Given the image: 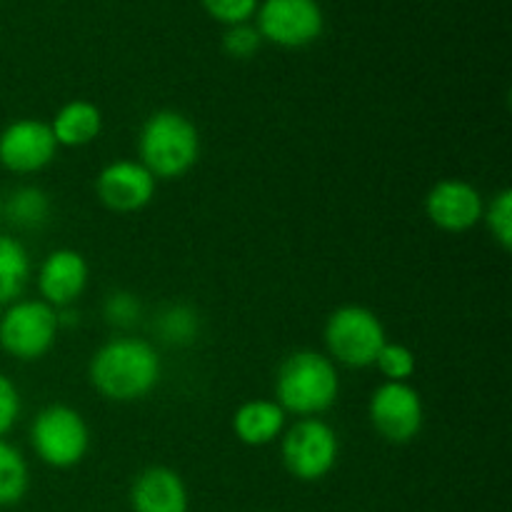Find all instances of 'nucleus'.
<instances>
[{
    "label": "nucleus",
    "instance_id": "1",
    "mask_svg": "<svg viewBox=\"0 0 512 512\" xmlns=\"http://www.w3.org/2000/svg\"><path fill=\"white\" fill-rule=\"evenodd\" d=\"M90 383L113 403H135L158 388L163 365L148 340L113 338L95 350L90 360Z\"/></svg>",
    "mask_w": 512,
    "mask_h": 512
},
{
    "label": "nucleus",
    "instance_id": "2",
    "mask_svg": "<svg viewBox=\"0 0 512 512\" xmlns=\"http://www.w3.org/2000/svg\"><path fill=\"white\" fill-rule=\"evenodd\" d=\"M138 158L155 180L183 178L200 158L198 125L180 110H155L140 128Z\"/></svg>",
    "mask_w": 512,
    "mask_h": 512
},
{
    "label": "nucleus",
    "instance_id": "3",
    "mask_svg": "<svg viewBox=\"0 0 512 512\" xmlns=\"http://www.w3.org/2000/svg\"><path fill=\"white\" fill-rule=\"evenodd\" d=\"M340 393L338 368L315 350H298L280 363L275 375V403L298 418H315L335 405Z\"/></svg>",
    "mask_w": 512,
    "mask_h": 512
},
{
    "label": "nucleus",
    "instance_id": "4",
    "mask_svg": "<svg viewBox=\"0 0 512 512\" xmlns=\"http://www.w3.org/2000/svg\"><path fill=\"white\" fill-rule=\"evenodd\" d=\"M325 348L333 363L345 368H370L380 348L388 343L385 325L373 310L363 305H343L325 320Z\"/></svg>",
    "mask_w": 512,
    "mask_h": 512
},
{
    "label": "nucleus",
    "instance_id": "5",
    "mask_svg": "<svg viewBox=\"0 0 512 512\" xmlns=\"http://www.w3.org/2000/svg\"><path fill=\"white\" fill-rule=\"evenodd\" d=\"M30 445L45 465L68 470L83 463L90 450V428L70 405H48L30 425Z\"/></svg>",
    "mask_w": 512,
    "mask_h": 512
},
{
    "label": "nucleus",
    "instance_id": "6",
    "mask_svg": "<svg viewBox=\"0 0 512 512\" xmlns=\"http://www.w3.org/2000/svg\"><path fill=\"white\" fill-rule=\"evenodd\" d=\"M338 455V433L320 418H300L280 435V458L300 483H318L333 473Z\"/></svg>",
    "mask_w": 512,
    "mask_h": 512
},
{
    "label": "nucleus",
    "instance_id": "7",
    "mask_svg": "<svg viewBox=\"0 0 512 512\" xmlns=\"http://www.w3.org/2000/svg\"><path fill=\"white\" fill-rule=\"evenodd\" d=\"M58 310L43 300H15L0 315V348L15 360L33 363L50 353L58 338Z\"/></svg>",
    "mask_w": 512,
    "mask_h": 512
},
{
    "label": "nucleus",
    "instance_id": "8",
    "mask_svg": "<svg viewBox=\"0 0 512 512\" xmlns=\"http://www.w3.org/2000/svg\"><path fill=\"white\" fill-rule=\"evenodd\" d=\"M255 28L268 43L298 50L323 35L325 13L318 0H260Z\"/></svg>",
    "mask_w": 512,
    "mask_h": 512
},
{
    "label": "nucleus",
    "instance_id": "9",
    "mask_svg": "<svg viewBox=\"0 0 512 512\" xmlns=\"http://www.w3.org/2000/svg\"><path fill=\"white\" fill-rule=\"evenodd\" d=\"M375 433L393 445H408L420 435L425 423V405L410 383H383L368 405Z\"/></svg>",
    "mask_w": 512,
    "mask_h": 512
},
{
    "label": "nucleus",
    "instance_id": "10",
    "mask_svg": "<svg viewBox=\"0 0 512 512\" xmlns=\"http://www.w3.org/2000/svg\"><path fill=\"white\" fill-rule=\"evenodd\" d=\"M58 155V143L48 123L20 118L5 125L0 133V165L8 173L33 175L48 168Z\"/></svg>",
    "mask_w": 512,
    "mask_h": 512
},
{
    "label": "nucleus",
    "instance_id": "11",
    "mask_svg": "<svg viewBox=\"0 0 512 512\" xmlns=\"http://www.w3.org/2000/svg\"><path fill=\"white\" fill-rule=\"evenodd\" d=\"M483 210V195L468 180L443 178L425 195V215L443 233H468L483 223Z\"/></svg>",
    "mask_w": 512,
    "mask_h": 512
},
{
    "label": "nucleus",
    "instance_id": "12",
    "mask_svg": "<svg viewBox=\"0 0 512 512\" xmlns=\"http://www.w3.org/2000/svg\"><path fill=\"white\" fill-rule=\"evenodd\" d=\"M158 180L138 160H115L98 173L95 193L100 203L113 213H138L148 208L155 198Z\"/></svg>",
    "mask_w": 512,
    "mask_h": 512
},
{
    "label": "nucleus",
    "instance_id": "13",
    "mask_svg": "<svg viewBox=\"0 0 512 512\" xmlns=\"http://www.w3.org/2000/svg\"><path fill=\"white\" fill-rule=\"evenodd\" d=\"M90 265L73 248L53 250L38 268V293L50 308H70L88 288Z\"/></svg>",
    "mask_w": 512,
    "mask_h": 512
},
{
    "label": "nucleus",
    "instance_id": "14",
    "mask_svg": "<svg viewBox=\"0 0 512 512\" xmlns=\"http://www.w3.org/2000/svg\"><path fill=\"white\" fill-rule=\"evenodd\" d=\"M133 512H188L190 495L175 470L153 465L135 475L130 485Z\"/></svg>",
    "mask_w": 512,
    "mask_h": 512
},
{
    "label": "nucleus",
    "instance_id": "15",
    "mask_svg": "<svg viewBox=\"0 0 512 512\" xmlns=\"http://www.w3.org/2000/svg\"><path fill=\"white\" fill-rule=\"evenodd\" d=\"M288 413L275 400H245L233 415V433L248 448H265L285 433Z\"/></svg>",
    "mask_w": 512,
    "mask_h": 512
},
{
    "label": "nucleus",
    "instance_id": "16",
    "mask_svg": "<svg viewBox=\"0 0 512 512\" xmlns=\"http://www.w3.org/2000/svg\"><path fill=\"white\" fill-rule=\"evenodd\" d=\"M48 125L58 148H85L103 133V113L90 100H68Z\"/></svg>",
    "mask_w": 512,
    "mask_h": 512
},
{
    "label": "nucleus",
    "instance_id": "17",
    "mask_svg": "<svg viewBox=\"0 0 512 512\" xmlns=\"http://www.w3.org/2000/svg\"><path fill=\"white\" fill-rule=\"evenodd\" d=\"M30 280V255L18 238L0 235V305L10 303L23 295Z\"/></svg>",
    "mask_w": 512,
    "mask_h": 512
},
{
    "label": "nucleus",
    "instance_id": "18",
    "mask_svg": "<svg viewBox=\"0 0 512 512\" xmlns=\"http://www.w3.org/2000/svg\"><path fill=\"white\" fill-rule=\"evenodd\" d=\"M3 213L15 228L38 230L50 220L53 203L45 190L35 188V185H23L8 195V200L3 203Z\"/></svg>",
    "mask_w": 512,
    "mask_h": 512
},
{
    "label": "nucleus",
    "instance_id": "19",
    "mask_svg": "<svg viewBox=\"0 0 512 512\" xmlns=\"http://www.w3.org/2000/svg\"><path fill=\"white\" fill-rule=\"evenodd\" d=\"M30 488L28 463L23 453L0 438V508H13Z\"/></svg>",
    "mask_w": 512,
    "mask_h": 512
},
{
    "label": "nucleus",
    "instance_id": "20",
    "mask_svg": "<svg viewBox=\"0 0 512 512\" xmlns=\"http://www.w3.org/2000/svg\"><path fill=\"white\" fill-rule=\"evenodd\" d=\"M155 330H158L160 340L185 348V345H193L200 335V318L190 305H168L158 315Z\"/></svg>",
    "mask_w": 512,
    "mask_h": 512
},
{
    "label": "nucleus",
    "instance_id": "21",
    "mask_svg": "<svg viewBox=\"0 0 512 512\" xmlns=\"http://www.w3.org/2000/svg\"><path fill=\"white\" fill-rule=\"evenodd\" d=\"M375 368L383 375L385 383H408L415 375L418 360L415 353L403 343H385L375 358Z\"/></svg>",
    "mask_w": 512,
    "mask_h": 512
},
{
    "label": "nucleus",
    "instance_id": "22",
    "mask_svg": "<svg viewBox=\"0 0 512 512\" xmlns=\"http://www.w3.org/2000/svg\"><path fill=\"white\" fill-rule=\"evenodd\" d=\"M483 220L488 225L490 235L503 250L512 248V190L503 188L495 193V198L485 205Z\"/></svg>",
    "mask_w": 512,
    "mask_h": 512
},
{
    "label": "nucleus",
    "instance_id": "23",
    "mask_svg": "<svg viewBox=\"0 0 512 512\" xmlns=\"http://www.w3.org/2000/svg\"><path fill=\"white\" fill-rule=\"evenodd\" d=\"M263 38H260L258 28L253 23H240L230 25L223 33V50L228 58L233 60H250L253 55H258Z\"/></svg>",
    "mask_w": 512,
    "mask_h": 512
},
{
    "label": "nucleus",
    "instance_id": "24",
    "mask_svg": "<svg viewBox=\"0 0 512 512\" xmlns=\"http://www.w3.org/2000/svg\"><path fill=\"white\" fill-rule=\"evenodd\" d=\"M200 5L210 18L230 28V25L250 23V18H255L260 0H200Z\"/></svg>",
    "mask_w": 512,
    "mask_h": 512
},
{
    "label": "nucleus",
    "instance_id": "25",
    "mask_svg": "<svg viewBox=\"0 0 512 512\" xmlns=\"http://www.w3.org/2000/svg\"><path fill=\"white\" fill-rule=\"evenodd\" d=\"M140 313H143V305H140V300L135 298L133 293H123V290H120V293H110L108 298H105V320L118 325V328H130V325L138 323Z\"/></svg>",
    "mask_w": 512,
    "mask_h": 512
},
{
    "label": "nucleus",
    "instance_id": "26",
    "mask_svg": "<svg viewBox=\"0 0 512 512\" xmlns=\"http://www.w3.org/2000/svg\"><path fill=\"white\" fill-rule=\"evenodd\" d=\"M20 408H23V403H20L18 388L8 375L0 373V438L10 433L13 425L18 423Z\"/></svg>",
    "mask_w": 512,
    "mask_h": 512
},
{
    "label": "nucleus",
    "instance_id": "27",
    "mask_svg": "<svg viewBox=\"0 0 512 512\" xmlns=\"http://www.w3.org/2000/svg\"><path fill=\"white\" fill-rule=\"evenodd\" d=\"M0 215H3V200H0Z\"/></svg>",
    "mask_w": 512,
    "mask_h": 512
}]
</instances>
